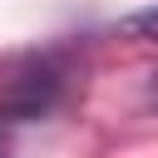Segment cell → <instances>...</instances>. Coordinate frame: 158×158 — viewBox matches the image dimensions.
I'll use <instances>...</instances> for the list:
<instances>
[{"mask_svg": "<svg viewBox=\"0 0 158 158\" xmlns=\"http://www.w3.org/2000/svg\"><path fill=\"white\" fill-rule=\"evenodd\" d=\"M148 99H153V104H158V74H153V84H148Z\"/></svg>", "mask_w": 158, "mask_h": 158, "instance_id": "obj_2", "label": "cell"}, {"mask_svg": "<svg viewBox=\"0 0 158 158\" xmlns=\"http://www.w3.org/2000/svg\"><path fill=\"white\" fill-rule=\"evenodd\" d=\"M118 30H123V35H133V40H158V5L123 15V20H118Z\"/></svg>", "mask_w": 158, "mask_h": 158, "instance_id": "obj_1", "label": "cell"}]
</instances>
